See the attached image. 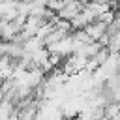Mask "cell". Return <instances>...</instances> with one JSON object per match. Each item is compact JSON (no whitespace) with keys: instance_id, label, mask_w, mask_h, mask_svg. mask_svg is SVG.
Returning a JSON list of instances; mask_svg holds the SVG:
<instances>
[{"instance_id":"6da1fadb","label":"cell","mask_w":120,"mask_h":120,"mask_svg":"<svg viewBox=\"0 0 120 120\" xmlns=\"http://www.w3.org/2000/svg\"><path fill=\"white\" fill-rule=\"evenodd\" d=\"M105 28H107V24H105L103 21H98V19H94L92 22H88V24L84 26V30H86V34L90 36V39H98V38L105 32Z\"/></svg>"},{"instance_id":"7a4b0ae2","label":"cell","mask_w":120,"mask_h":120,"mask_svg":"<svg viewBox=\"0 0 120 120\" xmlns=\"http://www.w3.org/2000/svg\"><path fill=\"white\" fill-rule=\"evenodd\" d=\"M103 118L120 120V101H109L103 105Z\"/></svg>"},{"instance_id":"3957f363","label":"cell","mask_w":120,"mask_h":120,"mask_svg":"<svg viewBox=\"0 0 120 120\" xmlns=\"http://www.w3.org/2000/svg\"><path fill=\"white\" fill-rule=\"evenodd\" d=\"M2 99H4V90L0 88V101H2Z\"/></svg>"},{"instance_id":"277c9868","label":"cell","mask_w":120,"mask_h":120,"mask_svg":"<svg viewBox=\"0 0 120 120\" xmlns=\"http://www.w3.org/2000/svg\"><path fill=\"white\" fill-rule=\"evenodd\" d=\"M116 13H120V0H118V8H116Z\"/></svg>"}]
</instances>
